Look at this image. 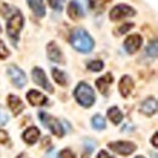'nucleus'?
Wrapping results in <instances>:
<instances>
[{"label": "nucleus", "instance_id": "14", "mask_svg": "<svg viewBox=\"0 0 158 158\" xmlns=\"http://www.w3.org/2000/svg\"><path fill=\"white\" fill-rule=\"evenodd\" d=\"M7 105H9L10 110L12 111V113H14L15 116H19L21 112L24 110V105H23L22 100H21L19 96L12 95V94H10V95L7 96Z\"/></svg>", "mask_w": 158, "mask_h": 158}, {"label": "nucleus", "instance_id": "34", "mask_svg": "<svg viewBox=\"0 0 158 158\" xmlns=\"http://www.w3.org/2000/svg\"><path fill=\"white\" fill-rule=\"evenodd\" d=\"M98 158H114V157H112L111 155H108L106 151H100V153L98 155Z\"/></svg>", "mask_w": 158, "mask_h": 158}, {"label": "nucleus", "instance_id": "25", "mask_svg": "<svg viewBox=\"0 0 158 158\" xmlns=\"http://www.w3.org/2000/svg\"><path fill=\"white\" fill-rule=\"evenodd\" d=\"M146 52H147V55H148L150 57H156V56H157V43H156V41L151 43V44L147 46Z\"/></svg>", "mask_w": 158, "mask_h": 158}, {"label": "nucleus", "instance_id": "29", "mask_svg": "<svg viewBox=\"0 0 158 158\" xmlns=\"http://www.w3.org/2000/svg\"><path fill=\"white\" fill-rule=\"evenodd\" d=\"M59 158H76V155L69 148H64V150L61 151Z\"/></svg>", "mask_w": 158, "mask_h": 158}, {"label": "nucleus", "instance_id": "1", "mask_svg": "<svg viewBox=\"0 0 158 158\" xmlns=\"http://www.w3.org/2000/svg\"><path fill=\"white\" fill-rule=\"evenodd\" d=\"M69 41H71V45L77 51L83 52V54L90 52L94 49V45H95L94 39L83 28H76V29H73V32L71 33V37H69Z\"/></svg>", "mask_w": 158, "mask_h": 158}, {"label": "nucleus", "instance_id": "17", "mask_svg": "<svg viewBox=\"0 0 158 158\" xmlns=\"http://www.w3.org/2000/svg\"><path fill=\"white\" fill-rule=\"evenodd\" d=\"M113 76H112V73H106L103 77H101L96 80V86H98V89L100 90V93L101 94H103V95H107V91H108V88H110V85L113 83Z\"/></svg>", "mask_w": 158, "mask_h": 158}, {"label": "nucleus", "instance_id": "32", "mask_svg": "<svg viewBox=\"0 0 158 158\" xmlns=\"http://www.w3.org/2000/svg\"><path fill=\"white\" fill-rule=\"evenodd\" d=\"M85 147H86V152L90 153V152L95 148V143L91 142V141H88V142H85Z\"/></svg>", "mask_w": 158, "mask_h": 158}, {"label": "nucleus", "instance_id": "18", "mask_svg": "<svg viewBox=\"0 0 158 158\" xmlns=\"http://www.w3.org/2000/svg\"><path fill=\"white\" fill-rule=\"evenodd\" d=\"M40 136V131L38 128H35V127H31V128H28L24 133H23V135H22V138L23 140L27 142V143H29V145H33Z\"/></svg>", "mask_w": 158, "mask_h": 158}, {"label": "nucleus", "instance_id": "30", "mask_svg": "<svg viewBox=\"0 0 158 158\" xmlns=\"http://www.w3.org/2000/svg\"><path fill=\"white\" fill-rule=\"evenodd\" d=\"M9 135H7V133L6 131H4V130H1L0 129V143H7L9 142Z\"/></svg>", "mask_w": 158, "mask_h": 158}, {"label": "nucleus", "instance_id": "8", "mask_svg": "<svg viewBox=\"0 0 158 158\" xmlns=\"http://www.w3.org/2000/svg\"><path fill=\"white\" fill-rule=\"evenodd\" d=\"M108 148H111L113 152L122 156H129L136 150V145L130 141H116V142H110Z\"/></svg>", "mask_w": 158, "mask_h": 158}, {"label": "nucleus", "instance_id": "27", "mask_svg": "<svg viewBox=\"0 0 158 158\" xmlns=\"http://www.w3.org/2000/svg\"><path fill=\"white\" fill-rule=\"evenodd\" d=\"M133 27H134V23H130V22H128V23H123L122 26H119L118 27L117 32H118L119 34H125V33L129 32Z\"/></svg>", "mask_w": 158, "mask_h": 158}, {"label": "nucleus", "instance_id": "20", "mask_svg": "<svg viewBox=\"0 0 158 158\" xmlns=\"http://www.w3.org/2000/svg\"><path fill=\"white\" fill-rule=\"evenodd\" d=\"M52 77L55 79V81L61 86H67L68 85V79H67L66 73L63 71L59 69V68H54L52 69Z\"/></svg>", "mask_w": 158, "mask_h": 158}, {"label": "nucleus", "instance_id": "5", "mask_svg": "<svg viewBox=\"0 0 158 158\" xmlns=\"http://www.w3.org/2000/svg\"><path fill=\"white\" fill-rule=\"evenodd\" d=\"M135 14H136L135 9H133L130 5H128V4H118V5L113 6L112 10L110 11V20L117 22V21L124 20L127 17L135 16Z\"/></svg>", "mask_w": 158, "mask_h": 158}, {"label": "nucleus", "instance_id": "10", "mask_svg": "<svg viewBox=\"0 0 158 158\" xmlns=\"http://www.w3.org/2000/svg\"><path fill=\"white\" fill-rule=\"evenodd\" d=\"M46 54H48V57L51 60L52 62H56V63H64L63 54H62L60 46L55 41H50V43L46 45Z\"/></svg>", "mask_w": 158, "mask_h": 158}, {"label": "nucleus", "instance_id": "3", "mask_svg": "<svg viewBox=\"0 0 158 158\" xmlns=\"http://www.w3.org/2000/svg\"><path fill=\"white\" fill-rule=\"evenodd\" d=\"M24 23V19L23 15L19 9H14L11 15L7 19V23H6V32L9 34V37L14 41H17L19 37H20V32L23 27Z\"/></svg>", "mask_w": 158, "mask_h": 158}, {"label": "nucleus", "instance_id": "4", "mask_svg": "<svg viewBox=\"0 0 158 158\" xmlns=\"http://www.w3.org/2000/svg\"><path fill=\"white\" fill-rule=\"evenodd\" d=\"M89 6L90 0H71L67 6V15L71 20H80L85 16V12Z\"/></svg>", "mask_w": 158, "mask_h": 158}, {"label": "nucleus", "instance_id": "28", "mask_svg": "<svg viewBox=\"0 0 158 158\" xmlns=\"http://www.w3.org/2000/svg\"><path fill=\"white\" fill-rule=\"evenodd\" d=\"M9 14H11V7L7 4L0 1V15L4 16V17H6Z\"/></svg>", "mask_w": 158, "mask_h": 158}, {"label": "nucleus", "instance_id": "12", "mask_svg": "<svg viewBox=\"0 0 158 158\" xmlns=\"http://www.w3.org/2000/svg\"><path fill=\"white\" fill-rule=\"evenodd\" d=\"M118 89L123 98H128L134 89V80L131 79L130 76H123L119 80Z\"/></svg>", "mask_w": 158, "mask_h": 158}, {"label": "nucleus", "instance_id": "21", "mask_svg": "<svg viewBox=\"0 0 158 158\" xmlns=\"http://www.w3.org/2000/svg\"><path fill=\"white\" fill-rule=\"evenodd\" d=\"M91 123H93V127L98 130H102L106 128V120L101 114H95L91 119Z\"/></svg>", "mask_w": 158, "mask_h": 158}, {"label": "nucleus", "instance_id": "7", "mask_svg": "<svg viewBox=\"0 0 158 158\" xmlns=\"http://www.w3.org/2000/svg\"><path fill=\"white\" fill-rule=\"evenodd\" d=\"M7 72V76L11 80V83L16 86V88H23L26 84H27V77L24 74V72L21 69L20 67L15 66V64H10L6 69Z\"/></svg>", "mask_w": 158, "mask_h": 158}, {"label": "nucleus", "instance_id": "11", "mask_svg": "<svg viewBox=\"0 0 158 158\" xmlns=\"http://www.w3.org/2000/svg\"><path fill=\"white\" fill-rule=\"evenodd\" d=\"M142 45V37L140 34H131L127 39L124 40V49L127 50L128 54H134L136 52Z\"/></svg>", "mask_w": 158, "mask_h": 158}, {"label": "nucleus", "instance_id": "36", "mask_svg": "<svg viewBox=\"0 0 158 158\" xmlns=\"http://www.w3.org/2000/svg\"><path fill=\"white\" fill-rule=\"evenodd\" d=\"M43 142H44V143H43V146H44V145H48V143L50 142V139H49V138H45L44 140H43Z\"/></svg>", "mask_w": 158, "mask_h": 158}, {"label": "nucleus", "instance_id": "13", "mask_svg": "<svg viewBox=\"0 0 158 158\" xmlns=\"http://www.w3.org/2000/svg\"><path fill=\"white\" fill-rule=\"evenodd\" d=\"M27 100L32 106H44L48 102V98L38 90H29L27 94Z\"/></svg>", "mask_w": 158, "mask_h": 158}, {"label": "nucleus", "instance_id": "16", "mask_svg": "<svg viewBox=\"0 0 158 158\" xmlns=\"http://www.w3.org/2000/svg\"><path fill=\"white\" fill-rule=\"evenodd\" d=\"M141 112L148 117L156 114L157 112V100L155 98H147L141 103Z\"/></svg>", "mask_w": 158, "mask_h": 158}, {"label": "nucleus", "instance_id": "23", "mask_svg": "<svg viewBox=\"0 0 158 158\" xmlns=\"http://www.w3.org/2000/svg\"><path fill=\"white\" fill-rule=\"evenodd\" d=\"M111 1L112 0H90V6L96 10H103L105 6Z\"/></svg>", "mask_w": 158, "mask_h": 158}, {"label": "nucleus", "instance_id": "22", "mask_svg": "<svg viewBox=\"0 0 158 158\" xmlns=\"http://www.w3.org/2000/svg\"><path fill=\"white\" fill-rule=\"evenodd\" d=\"M103 62L100 61V60H95V61H90L88 63V69L91 71V72H100L103 69Z\"/></svg>", "mask_w": 158, "mask_h": 158}, {"label": "nucleus", "instance_id": "24", "mask_svg": "<svg viewBox=\"0 0 158 158\" xmlns=\"http://www.w3.org/2000/svg\"><path fill=\"white\" fill-rule=\"evenodd\" d=\"M66 0H48V4L50 5V7L55 11H62L63 5H64Z\"/></svg>", "mask_w": 158, "mask_h": 158}, {"label": "nucleus", "instance_id": "37", "mask_svg": "<svg viewBox=\"0 0 158 158\" xmlns=\"http://www.w3.org/2000/svg\"><path fill=\"white\" fill-rule=\"evenodd\" d=\"M17 158H27V156H26V155H23V153H22V155H20V156H19V157Z\"/></svg>", "mask_w": 158, "mask_h": 158}, {"label": "nucleus", "instance_id": "15", "mask_svg": "<svg viewBox=\"0 0 158 158\" xmlns=\"http://www.w3.org/2000/svg\"><path fill=\"white\" fill-rule=\"evenodd\" d=\"M27 2H28L29 9L33 11V14L37 17L43 19L46 15V9H45L44 0H27Z\"/></svg>", "mask_w": 158, "mask_h": 158}, {"label": "nucleus", "instance_id": "39", "mask_svg": "<svg viewBox=\"0 0 158 158\" xmlns=\"http://www.w3.org/2000/svg\"><path fill=\"white\" fill-rule=\"evenodd\" d=\"M135 158H145V157H142V156H138V157H135Z\"/></svg>", "mask_w": 158, "mask_h": 158}, {"label": "nucleus", "instance_id": "33", "mask_svg": "<svg viewBox=\"0 0 158 158\" xmlns=\"http://www.w3.org/2000/svg\"><path fill=\"white\" fill-rule=\"evenodd\" d=\"M46 158H59V155H57V152L55 150H50L48 152V155H46Z\"/></svg>", "mask_w": 158, "mask_h": 158}, {"label": "nucleus", "instance_id": "40", "mask_svg": "<svg viewBox=\"0 0 158 158\" xmlns=\"http://www.w3.org/2000/svg\"><path fill=\"white\" fill-rule=\"evenodd\" d=\"M0 33H1V27H0Z\"/></svg>", "mask_w": 158, "mask_h": 158}, {"label": "nucleus", "instance_id": "26", "mask_svg": "<svg viewBox=\"0 0 158 158\" xmlns=\"http://www.w3.org/2000/svg\"><path fill=\"white\" fill-rule=\"evenodd\" d=\"M10 56V51L6 48V45L4 44L2 40H0V60H5Z\"/></svg>", "mask_w": 158, "mask_h": 158}, {"label": "nucleus", "instance_id": "35", "mask_svg": "<svg viewBox=\"0 0 158 158\" xmlns=\"http://www.w3.org/2000/svg\"><path fill=\"white\" fill-rule=\"evenodd\" d=\"M157 136H158V134H157V133H155V135H153V138L151 139V141L153 142V146H155V147H157V146H158V140H157Z\"/></svg>", "mask_w": 158, "mask_h": 158}, {"label": "nucleus", "instance_id": "19", "mask_svg": "<svg viewBox=\"0 0 158 158\" xmlns=\"http://www.w3.org/2000/svg\"><path fill=\"white\" fill-rule=\"evenodd\" d=\"M107 116H108L110 120H111L113 124H116V125L119 124V123L123 120V113L120 112V110H119L117 106H113V107L108 108Z\"/></svg>", "mask_w": 158, "mask_h": 158}, {"label": "nucleus", "instance_id": "38", "mask_svg": "<svg viewBox=\"0 0 158 158\" xmlns=\"http://www.w3.org/2000/svg\"><path fill=\"white\" fill-rule=\"evenodd\" d=\"M81 158H89V157H88V155H83V156H81Z\"/></svg>", "mask_w": 158, "mask_h": 158}, {"label": "nucleus", "instance_id": "9", "mask_svg": "<svg viewBox=\"0 0 158 158\" xmlns=\"http://www.w3.org/2000/svg\"><path fill=\"white\" fill-rule=\"evenodd\" d=\"M32 78L34 80L35 84H38L40 88H43L44 90L49 91V93H54V88L50 84L49 79L46 77L45 72L40 68V67H34L32 71Z\"/></svg>", "mask_w": 158, "mask_h": 158}, {"label": "nucleus", "instance_id": "6", "mask_svg": "<svg viewBox=\"0 0 158 158\" xmlns=\"http://www.w3.org/2000/svg\"><path fill=\"white\" fill-rule=\"evenodd\" d=\"M39 118L41 120V123L46 128H49L54 135H56L59 138H62L64 135V130H63L62 124L55 117H52V116H50L45 112H39Z\"/></svg>", "mask_w": 158, "mask_h": 158}, {"label": "nucleus", "instance_id": "2", "mask_svg": "<svg viewBox=\"0 0 158 158\" xmlns=\"http://www.w3.org/2000/svg\"><path fill=\"white\" fill-rule=\"evenodd\" d=\"M73 95H74V98H76L79 105L83 106V107H86V108L91 107L95 103V100H96L94 89L85 81L79 83L77 88L74 89Z\"/></svg>", "mask_w": 158, "mask_h": 158}, {"label": "nucleus", "instance_id": "31", "mask_svg": "<svg viewBox=\"0 0 158 158\" xmlns=\"http://www.w3.org/2000/svg\"><path fill=\"white\" fill-rule=\"evenodd\" d=\"M9 120V117L7 114L2 111V108L0 107V124H6V122Z\"/></svg>", "mask_w": 158, "mask_h": 158}]
</instances>
